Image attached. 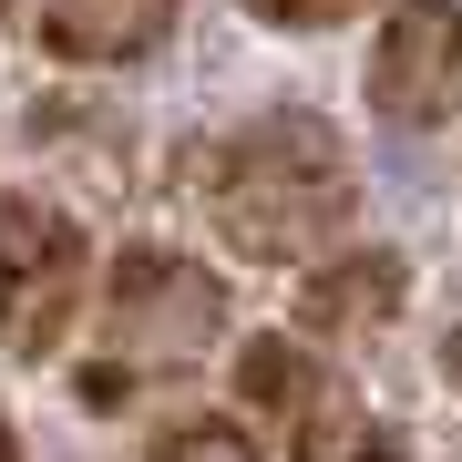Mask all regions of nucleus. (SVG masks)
<instances>
[{
	"label": "nucleus",
	"instance_id": "1",
	"mask_svg": "<svg viewBox=\"0 0 462 462\" xmlns=\"http://www.w3.org/2000/svg\"><path fill=\"white\" fill-rule=\"evenodd\" d=\"M175 175H185V206L206 216L216 247H226L236 267H278V278L319 267V257L349 236V206H360V185H349V144H339L319 114H298V103L206 134Z\"/></svg>",
	"mask_w": 462,
	"mask_h": 462
},
{
	"label": "nucleus",
	"instance_id": "3",
	"mask_svg": "<svg viewBox=\"0 0 462 462\" xmlns=\"http://www.w3.org/2000/svg\"><path fill=\"white\" fill-rule=\"evenodd\" d=\"M236 401L288 431V462H401V431L329 370L309 329H257L236 349Z\"/></svg>",
	"mask_w": 462,
	"mask_h": 462
},
{
	"label": "nucleus",
	"instance_id": "6",
	"mask_svg": "<svg viewBox=\"0 0 462 462\" xmlns=\"http://www.w3.org/2000/svg\"><path fill=\"white\" fill-rule=\"evenodd\" d=\"M411 298V257L401 247H329L319 267H298V329L309 339H370L401 319Z\"/></svg>",
	"mask_w": 462,
	"mask_h": 462
},
{
	"label": "nucleus",
	"instance_id": "4",
	"mask_svg": "<svg viewBox=\"0 0 462 462\" xmlns=\"http://www.w3.org/2000/svg\"><path fill=\"white\" fill-rule=\"evenodd\" d=\"M93 298V236L51 185L0 196V360H51Z\"/></svg>",
	"mask_w": 462,
	"mask_h": 462
},
{
	"label": "nucleus",
	"instance_id": "9",
	"mask_svg": "<svg viewBox=\"0 0 462 462\" xmlns=\"http://www.w3.org/2000/svg\"><path fill=\"white\" fill-rule=\"evenodd\" d=\"M257 21H278V32H329V21H349V11H370V0H247Z\"/></svg>",
	"mask_w": 462,
	"mask_h": 462
},
{
	"label": "nucleus",
	"instance_id": "7",
	"mask_svg": "<svg viewBox=\"0 0 462 462\" xmlns=\"http://www.w3.org/2000/svg\"><path fill=\"white\" fill-rule=\"evenodd\" d=\"M175 11L185 0H32L21 32H32L42 51H62V62L114 72V62H144V51L175 32Z\"/></svg>",
	"mask_w": 462,
	"mask_h": 462
},
{
	"label": "nucleus",
	"instance_id": "5",
	"mask_svg": "<svg viewBox=\"0 0 462 462\" xmlns=\"http://www.w3.org/2000/svg\"><path fill=\"white\" fill-rule=\"evenodd\" d=\"M370 114L401 134H442L462 114V0H401L370 32V72H360Z\"/></svg>",
	"mask_w": 462,
	"mask_h": 462
},
{
	"label": "nucleus",
	"instance_id": "12",
	"mask_svg": "<svg viewBox=\"0 0 462 462\" xmlns=\"http://www.w3.org/2000/svg\"><path fill=\"white\" fill-rule=\"evenodd\" d=\"M0 21H32V0H0Z\"/></svg>",
	"mask_w": 462,
	"mask_h": 462
},
{
	"label": "nucleus",
	"instance_id": "8",
	"mask_svg": "<svg viewBox=\"0 0 462 462\" xmlns=\"http://www.w3.org/2000/svg\"><path fill=\"white\" fill-rule=\"evenodd\" d=\"M144 462H267V452H257V431L236 411H185V421H165L144 442Z\"/></svg>",
	"mask_w": 462,
	"mask_h": 462
},
{
	"label": "nucleus",
	"instance_id": "10",
	"mask_svg": "<svg viewBox=\"0 0 462 462\" xmlns=\"http://www.w3.org/2000/svg\"><path fill=\"white\" fill-rule=\"evenodd\" d=\"M442 380H462V329H452V339H442Z\"/></svg>",
	"mask_w": 462,
	"mask_h": 462
},
{
	"label": "nucleus",
	"instance_id": "11",
	"mask_svg": "<svg viewBox=\"0 0 462 462\" xmlns=\"http://www.w3.org/2000/svg\"><path fill=\"white\" fill-rule=\"evenodd\" d=\"M0 462H21V431H11V421H0Z\"/></svg>",
	"mask_w": 462,
	"mask_h": 462
},
{
	"label": "nucleus",
	"instance_id": "2",
	"mask_svg": "<svg viewBox=\"0 0 462 462\" xmlns=\"http://www.w3.org/2000/svg\"><path fill=\"white\" fill-rule=\"evenodd\" d=\"M226 329H236V288L216 278L206 257L124 247L103 267V370H93V401L134 391V380H165V370H196Z\"/></svg>",
	"mask_w": 462,
	"mask_h": 462
}]
</instances>
